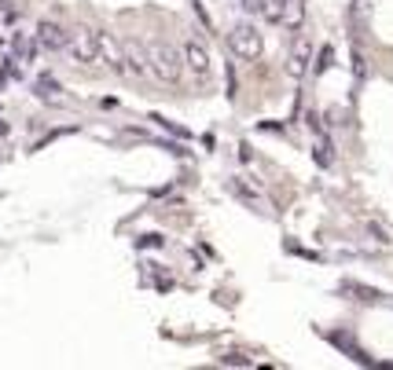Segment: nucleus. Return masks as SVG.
<instances>
[{
	"label": "nucleus",
	"mask_w": 393,
	"mask_h": 370,
	"mask_svg": "<svg viewBox=\"0 0 393 370\" xmlns=\"http://www.w3.org/2000/svg\"><path fill=\"white\" fill-rule=\"evenodd\" d=\"M305 67H309V40H298V48L291 52V62H287V74L301 77Z\"/></svg>",
	"instance_id": "9b49d317"
},
{
	"label": "nucleus",
	"mask_w": 393,
	"mask_h": 370,
	"mask_svg": "<svg viewBox=\"0 0 393 370\" xmlns=\"http://www.w3.org/2000/svg\"><path fill=\"white\" fill-rule=\"evenodd\" d=\"M4 136H8V125H4V121H0V140H4Z\"/></svg>",
	"instance_id": "dca6fc26"
},
{
	"label": "nucleus",
	"mask_w": 393,
	"mask_h": 370,
	"mask_svg": "<svg viewBox=\"0 0 393 370\" xmlns=\"http://www.w3.org/2000/svg\"><path fill=\"white\" fill-rule=\"evenodd\" d=\"M228 194H235V198L243 202L247 209H254V213H269V202L261 198V194H257L254 187H247L239 176H232V180H228Z\"/></svg>",
	"instance_id": "6e6552de"
},
{
	"label": "nucleus",
	"mask_w": 393,
	"mask_h": 370,
	"mask_svg": "<svg viewBox=\"0 0 393 370\" xmlns=\"http://www.w3.org/2000/svg\"><path fill=\"white\" fill-rule=\"evenodd\" d=\"M33 96H37L41 103H48V106H63V103H67V96H63V84H59L52 74H41V77L33 81Z\"/></svg>",
	"instance_id": "0eeeda50"
},
{
	"label": "nucleus",
	"mask_w": 393,
	"mask_h": 370,
	"mask_svg": "<svg viewBox=\"0 0 393 370\" xmlns=\"http://www.w3.org/2000/svg\"><path fill=\"white\" fill-rule=\"evenodd\" d=\"M122 74H133V77L151 74V67H147V48L140 45V40H125V45H122Z\"/></svg>",
	"instance_id": "423d86ee"
},
{
	"label": "nucleus",
	"mask_w": 393,
	"mask_h": 370,
	"mask_svg": "<svg viewBox=\"0 0 393 370\" xmlns=\"http://www.w3.org/2000/svg\"><path fill=\"white\" fill-rule=\"evenodd\" d=\"M221 363H228V366H250V359H243V356H235V352L221 356Z\"/></svg>",
	"instance_id": "4468645a"
},
{
	"label": "nucleus",
	"mask_w": 393,
	"mask_h": 370,
	"mask_svg": "<svg viewBox=\"0 0 393 370\" xmlns=\"http://www.w3.org/2000/svg\"><path fill=\"white\" fill-rule=\"evenodd\" d=\"M18 18H23V8L11 4V0H0V23H4V26H18Z\"/></svg>",
	"instance_id": "ddd939ff"
},
{
	"label": "nucleus",
	"mask_w": 393,
	"mask_h": 370,
	"mask_svg": "<svg viewBox=\"0 0 393 370\" xmlns=\"http://www.w3.org/2000/svg\"><path fill=\"white\" fill-rule=\"evenodd\" d=\"M265 18L276 26H287V30H298L301 18H305V0H265Z\"/></svg>",
	"instance_id": "f03ea898"
},
{
	"label": "nucleus",
	"mask_w": 393,
	"mask_h": 370,
	"mask_svg": "<svg viewBox=\"0 0 393 370\" xmlns=\"http://www.w3.org/2000/svg\"><path fill=\"white\" fill-rule=\"evenodd\" d=\"M33 55H37V37L15 30V37H11V62L26 67V62H33Z\"/></svg>",
	"instance_id": "9d476101"
},
{
	"label": "nucleus",
	"mask_w": 393,
	"mask_h": 370,
	"mask_svg": "<svg viewBox=\"0 0 393 370\" xmlns=\"http://www.w3.org/2000/svg\"><path fill=\"white\" fill-rule=\"evenodd\" d=\"M147 67H151V74H155L158 81L173 84V81H181V74H184V52H177L173 45H166V40H151V45H147Z\"/></svg>",
	"instance_id": "f257e3e1"
},
{
	"label": "nucleus",
	"mask_w": 393,
	"mask_h": 370,
	"mask_svg": "<svg viewBox=\"0 0 393 370\" xmlns=\"http://www.w3.org/2000/svg\"><path fill=\"white\" fill-rule=\"evenodd\" d=\"M184 67H191L195 77H210V52L199 45V40H188L184 45Z\"/></svg>",
	"instance_id": "1a4fd4ad"
},
{
	"label": "nucleus",
	"mask_w": 393,
	"mask_h": 370,
	"mask_svg": "<svg viewBox=\"0 0 393 370\" xmlns=\"http://www.w3.org/2000/svg\"><path fill=\"white\" fill-rule=\"evenodd\" d=\"M228 48L239 55V59H257L261 55V33L250 26V23H239V26H232V33H228Z\"/></svg>",
	"instance_id": "7ed1b4c3"
},
{
	"label": "nucleus",
	"mask_w": 393,
	"mask_h": 370,
	"mask_svg": "<svg viewBox=\"0 0 393 370\" xmlns=\"http://www.w3.org/2000/svg\"><path fill=\"white\" fill-rule=\"evenodd\" d=\"M331 55H335L331 48H323V52H320V62H316V70H327V67H331Z\"/></svg>",
	"instance_id": "2eb2a0df"
},
{
	"label": "nucleus",
	"mask_w": 393,
	"mask_h": 370,
	"mask_svg": "<svg viewBox=\"0 0 393 370\" xmlns=\"http://www.w3.org/2000/svg\"><path fill=\"white\" fill-rule=\"evenodd\" d=\"M33 37H37V48H45V52H63V48H70V30L59 26V23H41Z\"/></svg>",
	"instance_id": "39448f33"
},
{
	"label": "nucleus",
	"mask_w": 393,
	"mask_h": 370,
	"mask_svg": "<svg viewBox=\"0 0 393 370\" xmlns=\"http://www.w3.org/2000/svg\"><path fill=\"white\" fill-rule=\"evenodd\" d=\"M70 52H74V59H77V62H96V59H103L99 33H96L92 26L74 30V33H70Z\"/></svg>",
	"instance_id": "20e7f679"
},
{
	"label": "nucleus",
	"mask_w": 393,
	"mask_h": 370,
	"mask_svg": "<svg viewBox=\"0 0 393 370\" xmlns=\"http://www.w3.org/2000/svg\"><path fill=\"white\" fill-rule=\"evenodd\" d=\"M313 158H316V165H331L335 162V147H331V140L327 136H316V150H313Z\"/></svg>",
	"instance_id": "f8f14e48"
}]
</instances>
